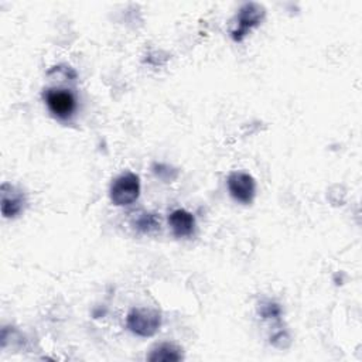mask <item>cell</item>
Returning a JSON list of instances; mask_svg holds the SVG:
<instances>
[{
    "label": "cell",
    "mask_w": 362,
    "mask_h": 362,
    "mask_svg": "<svg viewBox=\"0 0 362 362\" xmlns=\"http://www.w3.org/2000/svg\"><path fill=\"white\" fill-rule=\"evenodd\" d=\"M126 325L139 337H153L161 327V314L151 308H132L127 314Z\"/></svg>",
    "instance_id": "cell-1"
},
{
    "label": "cell",
    "mask_w": 362,
    "mask_h": 362,
    "mask_svg": "<svg viewBox=\"0 0 362 362\" xmlns=\"http://www.w3.org/2000/svg\"><path fill=\"white\" fill-rule=\"evenodd\" d=\"M140 195V180L133 173L119 175L110 185V199L117 206L133 204Z\"/></svg>",
    "instance_id": "cell-2"
},
{
    "label": "cell",
    "mask_w": 362,
    "mask_h": 362,
    "mask_svg": "<svg viewBox=\"0 0 362 362\" xmlns=\"http://www.w3.org/2000/svg\"><path fill=\"white\" fill-rule=\"evenodd\" d=\"M264 17V8L257 3H246L236 16V27L232 30V38L242 41L246 34L260 24Z\"/></svg>",
    "instance_id": "cell-3"
},
{
    "label": "cell",
    "mask_w": 362,
    "mask_h": 362,
    "mask_svg": "<svg viewBox=\"0 0 362 362\" xmlns=\"http://www.w3.org/2000/svg\"><path fill=\"white\" fill-rule=\"evenodd\" d=\"M228 189L232 198L240 204H250L256 194L255 178L243 171H233L228 175Z\"/></svg>",
    "instance_id": "cell-4"
},
{
    "label": "cell",
    "mask_w": 362,
    "mask_h": 362,
    "mask_svg": "<svg viewBox=\"0 0 362 362\" xmlns=\"http://www.w3.org/2000/svg\"><path fill=\"white\" fill-rule=\"evenodd\" d=\"M44 99L49 112L59 119L71 117L76 109L75 96L66 89H48Z\"/></svg>",
    "instance_id": "cell-5"
},
{
    "label": "cell",
    "mask_w": 362,
    "mask_h": 362,
    "mask_svg": "<svg viewBox=\"0 0 362 362\" xmlns=\"http://www.w3.org/2000/svg\"><path fill=\"white\" fill-rule=\"evenodd\" d=\"M168 223L170 228L173 230V233L177 238H185L192 235L194 229H195V218L191 212H188L187 209L178 208L174 209L170 215H168Z\"/></svg>",
    "instance_id": "cell-6"
},
{
    "label": "cell",
    "mask_w": 362,
    "mask_h": 362,
    "mask_svg": "<svg viewBox=\"0 0 362 362\" xmlns=\"http://www.w3.org/2000/svg\"><path fill=\"white\" fill-rule=\"evenodd\" d=\"M24 205V198L20 191H17L10 184L1 185V214L4 218L17 216Z\"/></svg>",
    "instance_id": "cell-7"
},
{
    "label": "cell",
    "mask_w": 362,
    "mask_h": 362,
    "mask_svg": "<svg viewBox=\"0 0 362 362\" xmlns=\"http://www.w3.org/2000/svg\"><path fill=\"white\" fill-rule=\"evenodd\" d=\"M147 359L151 362H177L182 359V354H181V349L174 344L164 342L157 345L150 352Z\"/></svg>",
    "instance_id": "cell-8"
},
{
    "label": "cell",
    "mask_w": 362,
    "mask_h": 362,
    "mask_svg": "<svg viewBox=\"0 0 362 362\" xmlns=\"http://www.w3.org/2000/svg\"><path fill=\"white\" fill-rule=\"evenodd\" d=\"M134 228L143 233H148L153 232L156 229L160 228V219L157 218L156 214H150V212H143L140 214L134 222H133Z\"/></svg>",
    "instance_id": "cell-9"
},
{
    "label": "cell",
    "mask_w": 362,
    "mask_h": 362,
    "mask_svg": "<svg viewBox=\"0 0 362 362\" xmlns=\"http://www.w3.org/2000/svg\"><path fill=\"white\" fill-rule=\"evenodd\" d=\"M260 313L264 318H276L280 315V307L274 303H267V305L262 307Z\"/></svg>",
    "instance_id": "cell-10"
}]
</instances>
